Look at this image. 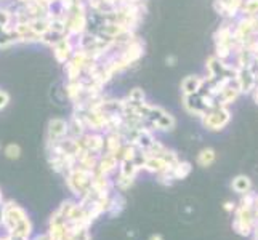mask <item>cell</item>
Listing matches in <instances>:
<instances>
[{
    "label": "cell",
    "mask_w": 258,
    "mask_h": 240,
    "mask_svg": "<svg viewBox=\"0 0 258 240\" xmlns=\"http://www.w3.org/2000/svg\"><path fill=\"white\" fill-rule=\"evenodd\" d=\"M0 224L4 226L8 235L31 238L32 235V223L28 213L13 200L5 202L0 208Z\"/></svg>",
    "instance_id": "6da1fadb"
},
{
    "label": "cell",
    "mask_w": 258,
    "mask_h": 240,
    "mask_svg": "<svg viewBox=\"0 0 258 240\" xmlns=\"http://www.w3.org/2000/svg\"><path fill=\"white\" fill-rule=\"evenodd\" d=\"M5 155L8 158H12V160L20 158V155H21V147L18 146V144H8L5 147Z\"/></svg>",
    "instance_id": "5b68a950"
},
{
    "label": "cell",
    "mask_w": 258,
    "mask_h": 240,
    "mask_svg": "<svg viewBox=\"0 0 258 240\" xmlns=\"http://www.w3.org/2000/svg\"><path fill=\"white\" fill-rule=\"evenodd\" d=\"M223 210H225V211H228V213L236 211V203H234V202H225Z\"/></svg>",
    "instance_id": "52a82bcc"
},
{
    "label": "cell",
    "mask_w": 258,
    "mask_h": 240,
    "mask_svg": "<svg viewBox=\"0 0 258 240\" xmlns=\"http://www.w3.org/2000/svg\"><path fill=\"white\" fill-rule=\"evenodd\" d=\"M4 205V197H2V191H0V208Z\"/></svg>",
    "instance_id": "8fae6325"
},
{
    "label": "cell",
    "mask_w": 258,
    "mask_h": 240,
    "mask_svg": "<svg viewBox=\"0 0 258 240\" xmlns=\"http://www.w3.org/2000/svg\"><path fill=\"white\" fill-rule=\"evenodd\" d=\"M31 240H50V235H48V232H45V234H39V235L32 237Z\"/></svg>",
    "instance_id": "ba28073f"
},
{
    "label": "cell",
    "mask_w": 258,
    "mask_h": 240,
    "mask_svg": "<svg viewBox=\"0 0 258 240\" xmlns=\"http://www.w3.org/2000/svg\"><path fill=\"white\" fill-rule=\"evenodd\" d=\"M250 188H252V183L247 176H237L233 181V189L239 194H242V195L250 192Z\"/></svg>",
    "instance_id": "7a4b0ae2"
},
{
    "label": "cell",
    "mask_w": 258,
    "mask_h": 240,
    "mask_svg": "<svg viewBox=\"0 0 258 240\" xmlns=\"http://www.w3.org/2000/svg\"><path fill=\"white\" fill-rule=\"evenodd\" d=\"M149 240H164V237L161 234H153L149 237Z\"/></svg>",
    "instance_id": "9c48e42d"
},
{
    "label": "cell",
    "mask_w": 258,
    "mask_h": 240,
    "mask_svg": "<svg viewBox=\"0 0 258 240\" xmlns=\"http://www.w3.org/2000/svg\"><path fill=\"white\" fill-rule=\"evenodd\" d=\"M123 207H125V200H123L122 197H111V207H109V211L108 215L111 218H115L117 215H120V211L123 210Z\"/></svg>",
    "instance_id": "3957f363"
},
{
    "label": "cell",
    "mask_w": 258,
    "mask_h": 240,
    "mask_svg": "<svg viewBox=\"0 0 258 240\" xmlns=\"http://www.w3.org/2000/svg\"><path fill=\"white\" fill-rule=\"evenodd\" d=\"M0 240H8V235H4V237H0Z\"/></svg>",
    "instance_id": "7c38bea8"
},
{
    "label": "cell",
    "mask_w": 258,
    "mask_h": 240,
    "mask_svg": "<svg viewBox=\"0 0 258 240\" xmlns=\"http://www.w3.org/2000/svg\"><path fill=\"white\" fill-rule=\"evenodd\" d=\"M8 235V234H7ZM8 240H31V238H24V237H16V235H8Z\"/></svg>",
    "instance_id": "30bf717a"
},
{
    "label": "cell",
    "mask_w": 258,
    "mask_h": 240,
    "mask_svg": "<svg viewBox=\"0 0 258 240\" xmlns=\"http://www.w3.org/2000/svg\"><path fill=\"white\" fill-rule=\"evenodd\" d=\"M50 133L53 135V138H59V136H63L64 133H66V125L63 122H59V120H53L50 123Z\"/></svg>",
    "instance_id": "277c9868"
},
{
    "label": "cell",
    "mask_w": 258,
    "mask_h": 240,
    "mask_svg": "<svg viewBox=\"0 0 258 240\" xmlns=\"http://www.w3.org/2000/svg\"><path fill=\"white\" fill-rule=\"evenodd\" d=\"M213 150H202V154L199 155V164L202 165V167H207V165H210L212 162H213Z\"/></svg>",
    "instance_id": "8992f818"
}]
</instances>
